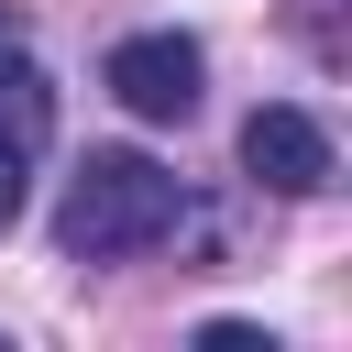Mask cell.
<instances>
[{"mask_svg": "<svg viewBox=\"0 0 352 352\" xmlns=\"http://www.w3.org/2000/svg\"><path fill=\"white\" fill-rule=\"evenodd\" d=\"M99 88H110L132 121L176 132V121H198V99H209V55H198V33L143 22V33H121V44L99 55Z\"/></svg>", "mask_w": 352, "mask_h": 352, "instance_id": "cell-2", "label": "cell"}, {"mask_svg": "<svg viewBox=\"0 0 352 352\" xmlns=\"http://www.w3.org/2000/svg\"><path fill=\"white\" fill-rule=\"evenodd\" d=\"M0 110H11L22 132L55 143V77H44V44H33L22 11H0Z\"/></svg>", "mask_w": 352, "mask_h": 352, "instance_id": "cell-4", "label": "cell"}, {"mask_svg": "<svg viewBox=\"0 0 352 352\" xmlns=\"http://www.w3.org/2000/svg\"><path fill=\"white\" fill-rule=\"evenodd\" d=\"M176 231H198V198L143 143H88L66 165V198H55V253L66 264H132V253H154Z\"/></svg>", "mask_w": 352, "mask_h": 352, "instance_id": "cell-1", "label": "cell"}, {"mask_svg": "<svg viewBox=\"0 0 352 352\" xmlns=\"http://www.w3.org/2000/svg\"><path fill=\"white\" fill-rule=\"evenodd\" d=\"M231 154H242V176H253L264 198H330V187H341V143H330V121L297 110V99H253Z\"/></svg>", "mask_w": 352, "mask_h": 352, "instance_id": "cell-3", "label": "cell"}, {"mask_svg": "<svg viewBox=\"0 0 352 352\" xmlns=\"http://www.w3.org/2000/svg\"><path fill=\"white\" fill-rule=\"evenodd\" d=\"M198 352H275V330H253V319H198Z\"/></svg>", "mask_w": 352, "mask_h": 352, "instance_id": "cell-6", "label": "cell"}, {"mask_svg": "<svg viewBox=\"0 0 352 352\" xmlns=\"http://www.w3.org/2000/svg\"><path fill=\"white\" fill-rule=\"evenodd\" d=\"M33 165H44V132H22V121L0 110V231L22 220V198H33Z\"/></svg>", "mask_w": 352, "mask_h": 352, "instance_id": "cell-5", "label": "cell"}]
</instances>
